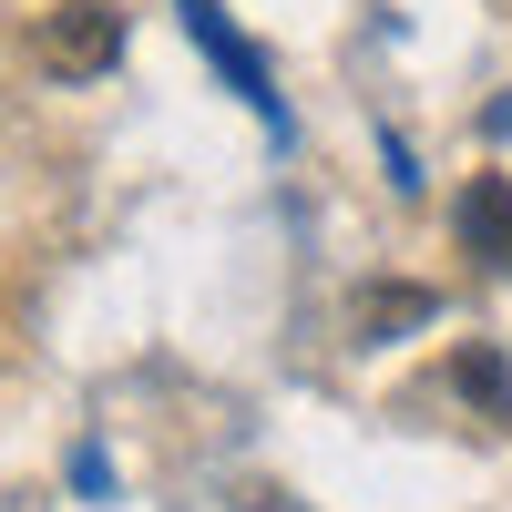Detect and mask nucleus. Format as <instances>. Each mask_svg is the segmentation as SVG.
Instances as JSON below:
<instances>
[{
    "mask_svg": "<svg viewBox=\"0 0 512 512\" xmlns=\"http://www.w3.org/2000/svg\"><path fill=\"white\" fill-rule=\"evenodd\" d=\"M461 390H472L492 420H512V390H502V359L492 349H461Z\"/></svg>",
    "mask_w": 512,
    "mask_h": 512,
    "instance_id": "4",
    "label": "nucleus"
},
{
    "mask_svg": "<svg viewBox=\"0 0 512 512\" xmlns=\"http://www.w3.org/2000/svg\"><path fill=\"white\" fill-rule=\"evenodd\" d=\"M175 21H185V41H195V52L205 62H216V82H226V93L256 113V123H277V134H287V103H277V72L267 62H256V41L216 11V0H175Z\"/></svg>",
    "mask_w": 512,
    "mask_h": 512,
    "instance_id": "2",
    "label": "nucleus"
},
{
    "mask_svg": "<svg viewBox=\"0 0 512 512\" xmlns=\"http://www.w3.org/2000/svg\"><path fill=\"white\" fill-rule=\"evenodd\" d=\"M420 318V297L410 287H390V297H369V308H359V338H379V328H410Z\"/></svg>",
    "mask_w": 512,
    "mask_h": 512,
    "instance_id": "5",
    "label": "nucleus"
},
{
    "mask_svg": "<svg viewBox=\"0 0 512 512\" xmlns=\"http://www.w3.org/2000/svg\"><path fill=\"white\" fill-rule=\"evenodd\" d=\"M31 62L52 72V82H93L123 62V11L113 0H62V11H41L31 21Z\"/></svg>",
    "mask_w": 512,
    "mask_h": 512,
    "instance_id": "1",
    "label": "nucleus"
},
{
    "mask_svg": "<svg viewBox=\"0 0 512 512\" xmlns=\"http://www.w3.org/2000/svg\"><path fill=\"white\" fill-rule=\"evenodd\" d=\"M451 226H461V246H472L492 277H512V185H502V175H472V185H461Z\"/></svg>",
    "mask_w": 512,
    "mask_h": 512,
    "instance_id": "3",
    "label": "nucleus"
},
{
    "mask_svg": "<svg viewBox=\"0 0 512 512\" xmlns=\"http://www.w3.org/2000/svg\"><path fill=\"white\" fill-rule=\"evenodd\" d=\"M11 349H21V297L0 287V369H11Z\"/></svg>",
    "mask_w": 512,
    "mask_h": 512,
    "instance_id": "6",
    "label": "nucleus"
}]
</instances>
